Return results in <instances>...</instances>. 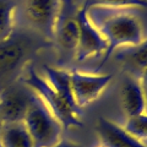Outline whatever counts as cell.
<instances>
[{
	"instance_id": "cell-22",
	"label": "cell",
	"mask_w": 147,
	"mask_h": 147,
	"mask_svg": "<svg viewBox=\"0 0 147 147\" xmlns=\"http://www.w3.org/2000/svg\"><path fill=\"white\" fill-rule=\"evenodd\" d=\"M0 147H1V146H0Z\"/></svg>"
},
{
	"instance_id": "cell-15",
	"label": "cell",
	"mask_w": 147,
	"mask_h": 147,
	"mask_svg": "<svg viewBox=\"0 0 147 147\" xmlns=\"http://www.w3.org/2000/svg\"><path fill=\"white\" fill-rule=\"evenodd\" d=\"M123 127L129 134L147 145V113L126 119L125 125Z\"/></svg>"
},
{
	"instance_id": "cell-9",
	"label": "cell",
	"mask_w": 147,
	"mask_h": 147,
	"mask_svg": "<svg viewBox=\"0 0 147 147\" xmlns=\"http://www.w3.org/2000/svg\"><path fill=\"white\" fill-rule=\"evenodd\" d=\"M31 90L5 87L0 90V117L4 124L22 123L30 107Z\"/></svg>"
},
{
	"instance_id": "cell-5",
	"label": "cell",
	"mask_w": 147,
	"mask_h": 147,
	"mask_svg": "<svg viewBox=\"0 0 147 147\" xmlns=\"http://www.w3.org/2000/svg\"><path fill=\"white\" fill-rule=\"evenodd\" d=\"M31 44L26 38L11 34L0 40V85H7L26 67Z\"/></svg>"
},
{
	"instance_id": "cell-3",
	"label": "cell",
	"mask_w": 147,
	"mask_h": 147,
	"mask_svg": "<svg viewBox=\"0 0 147 147\" xmlns=\"http://www.w3.org/2000/svg\"><path fill=\"white\" fill-rule=\"evenodd\" d=\"M22 123L34 147H50L63 139L64 127L61 124L32 90L30 107Z\"/></svg>"
},
{
	"instance_id": "cell-1",
	"label": "cell",
	"mask_w": 147,
	"mask_h": 147,
	"mask_svg": "<svg viewBox=\"0 0 147 147\" xmlns=\"http://www.w3.org/2000/svg\"><path fill=\"white\" fill-rule=\"evenodd\" d=\"M135 7L92 6L86 9V15L97 31L107 40L105 58L121 47L139 44L146 38L144 20Z\"/></svg>"
},
{
	"instance_id": "cell-8",
	"label": "cell",
	"mask_w": 147,
	"mask_h": 147,
	"mask_svg": "<svg viewBox=\"0 0 147 147\" xmlns=\"http://www.w3.org/2000/svg\"><path fill=\"white\" fill-rule=\"evenodd\" d=\"M59 5L60 0H25V17L34 31L53 39Z\"/></svg>"
},
{
	"instance_id": "cell-21",
	"label": "cell",
	"mask_w": 147,
	"mask_h": 147,
	"mask_svg": "<svg viewBox=\"0 0 147 147\" xmlns=\"http://www.w3.org/2000/svg\"><path fill=\"white\" fill-rule=\"evenodd\" d=\"M100 147H103V146H100Z\"/></svg>"
},
{
	"instance_id": "cell-18",
	"label": "cell",
	"mask_w": 147,
	"mask_h": 147,
	"mask_svg": "<svg viewBox=\"0 0 147 147\" xmlns=\"http://www.w3.org/2000/svg\"><path fill=\"white\" fill-rule=\"evenodd\" d=\"M140 84H141V87H142V90H144L145 92V97L147 98V69L142 72V75L140 76Z\"/></svg>"
},
{
	"instance_id": "cell-10",
	"label": "cell",
	"mask_w": 147,
	"mask_h": 147,
	"mask_svg": "<svg viewBox=\"0 0 147 147\" xmlns=\"http://www.w3.org/2000/svg\"><path fill=\"white\" fill-rule=\"evenodd\" d=\"M120 105L126 119L146 113V97L140 80L126 74L120 82Z\"/></svg>"
},
{
	"instance_id": "cell-6",
	"label": "cell",
	"mask_w": 147,
	"mask_h": 147,
	"mask_svg": "<svg viewBox=\"0 0 147 147\" xmlns=\"http://www.w3.org/2000/svg\"><path fill=\"white\" fill-rule=\"evenodd\" d=\"M113 79L112 74H86L70 71L71 90L76 105L82 109L94 102Z\"/></svg>"
},
{
	"instance_id": "cell-7",
	"label": "cell",
	"mask_w": 147,
	"mask_h": 147,
	"mask_svg": "<svg viewBox=\"0 0 147 147\" xmlns=\"http://www.w3.org/2000/svg\"><path fill=\"white\" fill-rule=\"evenodd\" d=\"M107 49V40L91 24L86 15V10L82 7L79 12V37L74 53L76 60L79 63H85L96 57H99L103 53L105 54Z\"/></svg>"
},
{
	"instance_id": "cell-20",
	"label": "cell",
	"mask_w": 147,
	"mask_h": 147,
	"mask_svg": "<svg viewBox=\"0 0 147 147\" xmlns=\"http://www.w3.org/2000/svg\"><path fill=\"white\" fill-rule=\"evenodd\" d=\"M146 113H147V98H146Z\"/></svg>"
},
{
	"instance_id": "cell-19",
	"label": "cell",
	"mask_w": 147,
	"mask_h": 147,
	"mask_svg": "<svg viewBox=\"0 0 147 147\" xmlns=\"http://www.w3.org/2000/svg\"><path fill=\"white\" fill-rule=\"evenodd\" d=\"M3 126H4V121H3L1 117H0V135H1V131H3Z\"/></svg>"
},
{
	"instance_id": "cell-14",
	"label": "cell",
	"mask_w": 147,
	"mask_h": 147,
	"mask_svg": "<svg viewBox=\"0 0 147 147\" xmlns=\"http://www.w3.org/2000/svg\"><path fill=\"white\" fill-rule=\"evenodd\" d=\"M16 0H0V40L9 38L15 31Z\"/></svg>"
},
{
	"instance_id": "cell-2",
	"label": "cell",
	"mask_w": 147,
	"mask_h": 147,
	"mask_svg": "<svg viewBox=\"0 0 147 147\" xmlns=\"http://www.w3.org/2000/svg\"><path fill=\"white\" fill-rule=\"evenodd\" d=\"M24 84L43 100V103L47 105L64 129L82 126L81 109L64 98L42 74H38L31 66L27 67L25 71Z\"/></svg>"
},
{
	"instance_id": "cell-16",
	"label": "cell",
	"mask_w": 147,
	"mask_h": 147,
	"mask_svg": "<svg viewBox=\"0 0 147 147\" xmlns=\"http://www.w3.org/2000/svg\"><path fill=\"white\" fill-rule=\"evenodd\" d=\"M92 6H105V7H147V0H84L82 7L88 9Z\"/></svg>"
},
{
	"instance_id": "cell-13",
	"label": "cell",
	"mask_w": 147,
	"mask_h": 147,
	"mask_svg": "<svg viewBox=\"0 0 147 147\" xmlns=\"http://www.w3.org/2000/svg\"><path fill=\"white\" fill-rule=\"evenodd\" d=\"M1 147H34L24 123L4 124L0 135Z\"/></svg>"
},
{
	"instance_id": "cell-11",
	"label": "cell",
	"mask_w": 147,
	"mask_h": 147,
	"mask_svg": "<svg viewBox=\"0 0 147 147\" xmlns=\"http://www.w3.org/2000/svg\"><path fill=\"white\" fill-rule=\"evenodd\" d=\"M96 131L103 147H147L144 142L129 134L123 126L105 118L98 119Z\"/></svg>"
},
{
	"instance_id": "cell-4",
	"label": "cell",
	"mask_w": 147,
	"mask_h": 147,
	"mask_svg": "<svg viewBox=\"0 0 147 147\" xmlns=\"http://www.w3.org/2000/svg\"><path fill=\"white\" fill-rule=\"evenodd\" d=\"M84 0H60L53 39L65 53H75L79 37V12Z\"/></svg>"
},
{
	"instance_id": "cell-17",
	"label": "cell",
	"mask_w": 147,
	"mask_h": 147,
	"mask_svg": "<svg viewBox=\"0 0 147 147\" xmlns=\"http://www.w3.org/2000/svg\"><path fill=\"white\" fill-rule=\"evenodd\" d=\"M50 147H86V146L82 145V144H79V142L67 140V139H60L57 144H54Z\"/></svg>"
},
{
	"instance_id": "cell-12",
	"label": "cell",
	"mask_w": 147,
	"mask_h": 147,
	"mask_svg": "<svg viewBox=\"0 0 147 147\" xmlns=\"http://www.w3.org/2000/svg\"><path fill=\"white\" fill-rule=\"evenodd\" d=\"M112 55L125 69L126 74L140 79L147 69V37L139 44L118 48Z\"/></svg>"
}]
</instances>
